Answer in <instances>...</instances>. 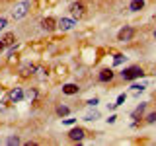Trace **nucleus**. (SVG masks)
<instances>
[{
    "mask_svg": "<svg viewBox=\"0 0 156 146\" xmlns=\"http://www.w3.org/2000/svg\"><path fill=\"white\" fill-rule=\"evenodd\" d=\"M22 97H23V92L20 90V88H16V90H12V92L8 94V99L12 101V103H14V101H20Z\"/></svg>",
    "mask_w": 156,
    "mask_h": 146,
    "instance_id": "obj_8",
    "label": "nucleus"
},
{
    "mask_svg": "<svg viewBox=\"0 0 156 146\" xmlns=\"http://www.w3.org/2000/svg\"><path fill=\"white\" fill-rule=\"evenodd\" d=\"M144 8V0H133V2L129 4V10H133V12H139V10Z\"/></svg>",
    "mask_w": 156,
    "mask_h": 146,
    "instance_id": "obj_11",
    "label": "nucleus"
},
{
    "mask_svg": "<svg viewBox=\"0 0 156 146\" xmlns=\"http://www.w3.org/2000/svg\"><path fill=\"white\" fill-rule=\"evenodd\" d=\"M121 76H123V80H135V78L144 76V72H143L140 66H129V68H125V70L121 72Z\"/></svg>",
    "mask_w": 156,
    "mask_h": 146,
    "instance_id": "obj_1",
    "label": "nucleus"
},
{
    "mask_svg": "<svg viewBox=\"0 0 156 146\" xmlns=\"http://www.w3.org/2000/svg\"><path fill=\"white\" fill-rule=\"evenodd\" d=\"M4 51V43H2V39H0V53Z\"/></svg>",
    "mask_w": 156,
    "mask_h": 146,
    "instance_id": "obj_25",
    "label": "nucleus"
},
{
    "mask_svg": "<svg viewBox=\"0 0 156 146\" xmlns=\"http://www.w3.org/2000/svg\"><path fill=\"white\" fill-rule=\"evenodd\" d=\"M146 121H148V123H156V113H150L146 117Z\"/></svg>",
    "mask_w": 156,
    "mask_h": 146,
    "instance_id": "obj_20",
    "label": "nucleus"
},
{
    "mask_svg": "<svg viewBox=\"0 0 156 146\" xmlns=\"http://www.w3.org/2000/svg\"><path fill=\"white\" fill-rule=\"evenodd\" d=\"M62 92H65L66 96H74V94H78V86L76 84H66V86H62Z\"/></svg>",
    "mask_w": 156,
    "mask_h": 146,
    "instance_id": "obj_10",
    "label": "nucleus"
},
{
    "mask_svg": "<svg viewBox=\"0 0 156 146\" xmlns=\"http://www.w3.org/2000/svg\"><path fill=\"white\" fill-rule=\"evenodd\" d=\"M98 78H100V82H109L111 78H113V72H111L109 68H104V70L100 72V76H98Z\"/></svg>",
    "mask_w": 156,
    "mask_h": 146,
    "instance_id": "obj_9",
    "label": "nucleus"
},
{
    "mask_svg": "<svg viewBox=\"0 0 156 146\" xmlns=\"http://www.w3.org/2000/svg\"><path fill=\"white\" fill-rule=\"evenodd\" d=\"M62 123H65V125H72V123H74V119H62Z\"/></svg>",
    "mask_w": 156,
    "mask_h": 146,
    "instance_id": "obj_23",
    "label": "nucleus"
},
{
    "mask_svg": "<svg viewBox=\"0 0 156 146\" xmlns=\"http://www.w3.org/2000/svg\"><path fill=\"white\" fill-rule=\"evenodd\" d=\"M88 105H90V107H94V105H98V97H94V99H90V101H88Z\"/></svg>",
    "mask_w": 156,
    "mask_h": 146,
    "instance_id": "obj_22",
    "label": "nucleus"
},
{
    "mask_svg": "<svg viewBox=\"0 0 156 146\" xmlns=\"http://www.w3.org/2000/svg\"><path fill=\"white\" fill-rule=\"evenodd\" d=\"M68 136H70V140H82L84 138V130H82L80 127H76V129H72L70 133H68Z\"/></svg>",
    "mask_w": 156,
    "mask_h": 146,
    "instance_id": "obj_7",
    "label": "nucleus"
},
{
    "mask_svg": "<svg viewBox=\"0 0 156 146\" xmlns=\"http://www.w3.org/2000/svg\"><path fill=\"white\" fill-rule=\"evenodd\" d=\"M8 26V22H6V18H0V29H4Z\"/></svg>",
    "mask_w": 156,
    "mask_h": 146,
    "instance_id": "obj_21",
    "label": "nucleus"
},
{
    "mask_svg": "<svg viewBox=\"0 0 156 146\" xmlns=\"http://www.w3.org/2000/svg\"><path fill=\"white\" fill-rule=\"evenodd\" d=\"M8 144H20V138H18V136H10V138H8Z\"/></svg>",
    "mask_w": 156,
    "mask_h": 146,
    "instance_id": "obj_18",
    "label": "nucleus"
},
{
    "mask_svg": "<svg viewBox=\"0 0 156 146\" xmlns=\"http://www.w3.org/2000/svg\"><path fill=\"white\" fill-rule=\"evenodd\" d=\"M98 117H100V115H98L96 111H94V113H88V115L84 117V119H86V121H94V119H98Z\"/></svg>",
    "mask_w": 156,
    "mask_h": 146,
    "instance_id": "obj_17",
    "label": "nucleus"
},
{
    "mask_svg": "<svg viewBox=\"0 0 156 146\" xmlns=\"http://www.w3.org/2000/svg\"><path fill=\"white\" fill-rule=\"evenodd\" d=\"M57 113L61 115V117H65V115H68V113H70V109H68L66 105H61V107H57Z\"/></svg>",
    "mask_w": 156,
    "mask_h": 146,
    "instance_id": "obj_14",
    "label": "nucleus"
},
{
    "mask_svg": "<svg viewBox=\"0 0 156 146\" xmlns=\"http://www.w3.org/2000/svg\"><path fill=\"white\" fill-rule=\"evenodd\" d=\"M123 61H125V57H123V55H115L113 64H115V66H119V64H123Z\"/></svg>",
    "mask_w": 156,
    "mask_h": 146,
    "instance_id": "obj_16",
    "label": "nucleus"
},
{
    "mask_svg": "<svg viewBox=\"0 0 156 146\" xmlns=\"http://www.w3.org/2000/svg\"><path fill=\"white\" fill-rule=\"evenodd\" d=\"M144 107H146V103H140V105H139V107H136V109L133 111V117H139V115L144 111Z\"/></svg>",
    "mask_w": 156,
    "mask_h": 146,
    "instance_id": "obj_15",
    "label": "nucleus"
},
{
    "mask_svg": "<svg viewBox=\"0 0 156 146\" xmlns=\"http://www.w3.org/2000/svg\"><path fill=\"white\" fill-rule=\"evenodd\" d=\"M27 8H29V2H20L18 6H14V10H12V16H14V19L23 18V16L27 14Z\"/></svg>",
    "mask_w": 156,
    "mask_h": 146,
    "instance_id": "obj_2",
    "label": "nucleus"
},
{
    "mask_svg": "<svg viewBox=\"0 0 156 146\" xmlns=\"http://www.w3.org/2000/svg\"><path fill=\"white\" fill-rule=\"evenodd\" d=\"M133 35H135V29L133 27H123L119 33H117V39H119V41H131Z\"/></svg>",
    "mask_w": 156,
    "mask_h": 146,
    "instance_id": "obj_3",
    "label": "nucleus"
},
{
    "mask_svg": "<svg viewBox=\"0 0 156 146\" xmlns=\"http://www.w3.org/2000/svg\"><path fill=\"white\" fill-rule=\"evenodd\" d=\"M14 39H16V37H14V33H6V35L2 37V43H4V47H12L14 43H16Z\"/></svg>",
    "mask_w": 156,
    "mask_h": 146,
    "instance_id": "obj_12",
    "label": "nucleus"
},
{
    "mask_svg": "<svg viewBox=\"0 0 156 146\" xmlns=\"http://www.w3.org/2000/svg\"><path fill=\"white\" fill-rule=\"evenodd\" d=\"M33 70H35V66H33V64H31V66H29V64H27V66H23V68H22V76H29V74H33Z\"/></svg>",
    "mask_w": 156,
    "mask_h": 146,
    "instance_id": "obj_13",
    "label": "nucleus"
},
{
    "mask_svg": "<svg viewBox=\"0 0 156 146\" xmlns=\"http://www.w3.org/2000/svg\"><path fill=\"white\" fill-rule=\"evenodd\" d=\"M125 94H119V97H117V101H115V105H121V103H123V101H125Z\"/></svg>",
    "mask_w": 156,
    "mask_h": 146,
    "instance_id": "obj_19",
    "label": "nucleus"
},
{
    "mask_svg": "<svg viewBox=\"0 0 156 146\" xmlns=\"http://www.w3.org/2000/svg\"><path fill=\"white\" fill-rule=\"evenodd\" d=\"M70 12H72V16H74V18H82V16H84V4H82V2L70 4Z\"/></svg>",
    "mask_w": 156,
    "mask_h": 146,
    "instance_id": "obj_5",
    "label": "nucleus"
},
{
    "mask_svg": "<svg viewBox=\"0 0 156 146\" xmlns=\"http://www.w3.org/2000/svg\"><path fill=\"white\" fill-rule=\"evenodd\" d=\"M154 37H156V31H154Z\"/></svg>",
    "mask_w": 156,
    "mask_h": 146,
    "instance_id": "obj_26",
    "label": "nucleus"
},
{
    "mask_svg": "<svg viewBox=\"0 0 156 146\" xmlns=\"http://www.w3.org/2000/svg\"><path fill=\"white\" fill-rule=\"evenodd\" d=\"M57 27H58V29H62V31H68V29L74 27V19H70V18H62V19H58V22H57Z\"/></svg>",
    "mask_w": 156,
    "mask_h": 146,
    "instance_id": "obj_4",
    "label": "nucleus"
},
{
    "mask_svg": "<svg viewBox=\"0 0 156 146\" xmlns=\"http://www.w3.org/2000/svg\"><path fill=\"white\" fill-rule=\"evenodd\" d=\"M115 121H117V117H115V115H111L109 119H107V123H115Z\"/></svg>",
    "mask_w": 156,
    "mask_h": 146,
    "instance_id": "obj_24",
    "label": "nucleus"
},
{
    "mask_svg": "<svg viewBox=\"0 0 156 146\" xmlns=\"http://www.w3.org/2000/svg\"><path fill=\"white\" fill-rule=\"evenodd\" d=\"M41 27L45 29V31H53V29L57 27V22L53 18H45V19H41Z\"/></svg>",
    "mask_w": 156,
    "mask_h": 146,
    "instance_id": "obj_6",
    "label": "nucleus"
}]
</instances>
